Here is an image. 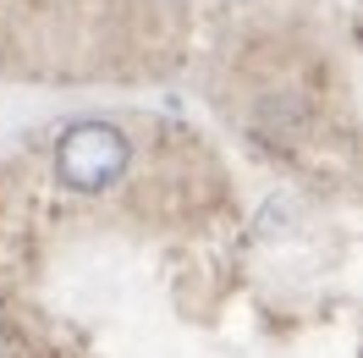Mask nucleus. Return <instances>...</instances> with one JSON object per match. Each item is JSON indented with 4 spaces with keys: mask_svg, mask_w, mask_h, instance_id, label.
<instances>
[{
    "mask_svg": "<svg viewBox=\"0 0 363 358\" xmlns=\"http://www.w3.org/2000/svg\"><path fill=\"white\" fill-rule=\"evenodd\" d=\"M127 166H133V143L111 121H83V127L61 133V143H55V182L72 193H99Z\"/></svg>",
    "mask_w": 363,
    "mask_h": 358,
    "instance_id": "obj_1",
    "label": "nucleus"
}]
</instances>
